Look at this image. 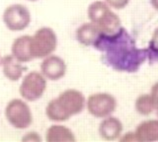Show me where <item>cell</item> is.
<instances>
[{
  "label": "cell",
  "instance_id": "cell-1",
  "mask_svg": "<svg viewBox=\"0 0 158 142\" xmlns=\"http://www.w3.org/2000/svg\"><path fill=\"white\" fill-rule=\"evenodd\" d=\"M93 47L103 53L107 65L120 72L137 71L148 56V51L137 48L135 41L123 27L112 34L101 33Z\"/></svg>",
  "mask_w": 158,
  "mask_h": 142
},
{
  "label": "cell",
  "instance_id": "cell-2",
  "mask_svg": "<svg viewBox=\"0 0 158 142\" xmlns=\"http://www.w3.org/2000/svg\"><path fill=\"white\" fill-rule=\"evenodd\" d=\"M86 105L83 93L76 89H67L51 100L46 107V116L53 122H63L81 114Z\"/></svg>",
  "mask_w": 158,
  "mask_h": 142
},
{
  "label": "cell",
  "instance_id": "cell-3",
  "mask_svg": "<svg viewBox=\"0 0 158 142\" xmlns=\"http://www.w3.org/2000/svg\"><path fill=\"white\" fill-rule=\"evenodd\" d=\"M88 19L102 34H112L121 28V19L105 1H94L87 9Z\"/></svg>",
  "mask_w": 158,
  "mask_h": 142
},
{
  "label": "cell",
  "instance_id": "cell-4",
  "mask_svg": "<svg viewBox=\"0 0 158 142\" xmlns=\"http://www.w3.org/2000/svg\"><path fill=\"white\" fill-rule=\"evenodd\" d=\"M58 40L49 27H42L31 36V52L34 59H43L56 51Z\"/></svg>",
  "mask_w": 158,
  "mask_h": 142
},
{
  "label": "cell",
  "instance_id": "cell-5",
  "mask_svg": "<svg viewBox=\"0 0 158 142\" xmlns=\"http://www.w3.org/2000/svg\"><path fill=\"white\" fill-rule=\"evenodd\" d=\"M5 117L12 127L16 129H27L33 124V112L27 101L12 99L5 108Z\"/></svg>",
  "mask_w": 158,
  "mask_h": 142
},
{
  "label": "cell",
  "instance_id": "cell-6",
  "mask_svg": "<svg viewBox=\"0 0 158 142\" xmlns=\"http://www.w3.org/2000/svg\"><path fill=\"white\" fill-rule=\"evenodd\" d=\"M19 93L22 99L27 102H36L44 96L47 91L48 80L41 72L31 71L22 77Z\"/></svg>",
  "mask_w": 158,
  "mask_h": 142
},
{
  "label": "cell",
  "instance_id": "cell-7",
  "mask_svg": "<svg viewBox=\"0 0 158 142\" xmlns=\"http://www.w3.org/2000/svg\"><path fill=\"white\" fill-rule=\"evenodd\" d=\"M31 12L20 3L11 4L5 8L2 15L4 25L11 32H22L31 24Z\"/></svg>",
  "mask_w": 158,
  "mask_h": 142
},
{
  "label": "cell",
  "instance_id": "cell-8",
  "mask_svg": "<svg viewBox=\"0 0 158 142\" xmlns=\"http://www.w3.org/2000/svg\"><path fill=\"white\" fill-rule=\"evenodd\" d=\"M85 107L88 112L97 119L111 116L117 109V100L109 93H95L88 97Z\"/></svg>",
  "mask_w": 158,
  "mask_h": 142
},
{
  "label": "cell",
  "instance_id": "cell-9",
  "mask_svg": "<svg viewBox=\"0 0 158 142\" xmlns=\"http://www.w3.org/2000/svg\"><path fill=\"white\" fill-rule=\"evenodd\" d=\"M42 74L46 77L47 80L58 81L66 75L67 65L66 62L60 56L51 55L43 58V61L40 65Z\"/></svg>",
  "mask_w": 158,
  "mask_h": 142
},
{
  "label": "cell",
  "instance_id": "cell-10",
  "mask_svg": "<svg viewBox=\"0 0 158 142\" xmlns=\"http://www.w3.org/2000/svg\"><path fill=\"white\" fill-rule=\"evenodd\" d=\"M0 66L2 67L3 75L11 82L19 81L27 69L24 63L16 59L12 55H6L1 57Z\"/></svg>",
  "mask_w": 158,
  "mask_h": 142
},
{
  "label": "cell",
  "instance_id": "cell-11",
  "mask_svg": "<svg viewBox=\"0 0 158 142\" xmlns=\"http://www.w3.org/2000/svg\"><path fill=\"white\" fill-rule=\"evenodd\" d=\"M123 129L122 121L116 116H109L104 117L99 125V134L104 140L113 141L120 138Z\"/></svg>",
  "mask_w": 158,
  "mask_h": 142
},
{
  "label": "cell",
  "instance_id": "cell-12",
  "mask_svg": "<svg viewBox=\"0 0 158 142\" xmlns=\"http://www.w3.org/2000/svg\"><path fill=\"white\" fill-rule=\"evenodd\" d=\"M11 55L23 63L34 60L31 52V36L24 35L15 39L11 46Z\"/></svg>",
  "mask_w": 158,
  "mask_h": 142
},
{
  "label": "cell",
  "instance_id": "cell-13",
  "mask_svg": "<svg viewBox=\"0 0 158 142\" xmlns=\"http://www.w3.org/2000/svg\"><path fill=\"white\" fill-rule=\"evenodd\" d=\"M135 137V140L140 142L158 141V120H150L142 121L136 127Z\"/></svg>",
  "mask_w": 158,
  "mask_h": 142
},
{
  "label": "cell",
  "instance_id": "cell-14",
  "mask_svg": "<svg viewBox=\"0 0 158 142\" xmlns=\"http://www.w3.org/2000/svg\"><path fill=\"white\" fill-rule=\"evenodd\" d=\"M46 140L48 142H74L76 138L69 127L57 122L47 129Z\"/></svg>",
  "mask_w": 158,
  "mask_h": 142
},
{
  "label": "cell",
  "instance_id": "cell-15",
  "mask_svg": "<svg viewBox=\"0 0 158 142\" xmlns=\"http://www.w3.org/2000/svg\"><path fill=\"white\" fill-rule=\"evenodd\" d=\"M100 34V30L93 23H84L76 30V40L82 46L91 47L95 43Z\"/></svg>",
  "mask_w": 158,
  "mask_h": 142
},
{
  "label": "cell",
  "instance_id": "cell-16",
  "mask_svg": "<svg viewBox=\"0 0 158 142\" xmlns=\"http://www.w3.org/2000/svg\"><path fill=\"white\" fill-rule=\"evenodd\" d=\"M135 111L141 116H148L152 114V112L155 110V104L153 102L152 98L148 94L140 95L135 101Z\"/></svg>",
  "mask_w": 158,
  "mask_h": 142
},
{
  "label": "cell",
  "instance_id": "cell-17",
  "mask_svg": "<svg viewBox=\"0 0 158 142\" xmlns=\"http://www.w3.org/2000/svg\"><path fill=\"white\" fill-rule=\"evenodd\" d=\"M105 2L111 8L117 9V10H122V9L127 6V4L130 3V0H105Z\"/></svg>",
  "mask_w": 158,
  "mask_h": 142
},
{
  "label": "cell",
  "instance_id": "cell-18",
  "mask_svg": "<svg viewBox=\"0 0 158 142\" xmlns=\"http://www.w3.org/2000/svg\"><path fill=\"white\" fill-rule=\"evenodd\" d=\"M22 141H26V142H39V141H42V137L40 136V134L38 133V132L31 131V132H28V133H26L22 137Z\"/></svg>",
  "mask_w": 158,
  "mask_h": 142
},
{
  "label": "cell",
  "instance_id": "cell-19",
  "mask_svg": "<svg viewBox=\"0 0 158 142\" xmlns=\"http://www.w3.org/2000/svg\"><path fill=\"white\" fill-rule=\"evenodd\" d=\"M148 51H150V52L148 51V55H149V53H152L154 55H158V30H156L154 36L152 38L149 46V50Z\"/></svg>",
  "mask_w": 158,
  "mask_h": 142
},
{
  "label": "cell",
  "instance_id": "cell-20",
  "mask_svg": "<svg viewBox=\"0 0 158 142\" xmlns=\"http://www.w3.org/2000/svg\"><path fill=\"white\" fill-rule=\"evenodd\" d=\"M150 96H151V98H152L153 102H154L155 108H156V106H158V82L155 83V84L152 86Z\"/></svg>",
  "mask_w": 158,
  "mask_h": 142
},
{
  "label": "cell",
  "instance_id": "cell-21",
  "mask_svg": "<svg viewBox=\"0 0 158 142\" xmlns=\"http://www.w3.org/2000/svg\"><path fill=\"white\" fill-rule=\"evenodd\" d=\"M122 141H133L135 140V133H131V132H130V133H127L125 136L123 137V138H121Z\"/></svg>",
  "mask_w": 158,
  "mask_h": 142
},
{
  "label": "cell",
  "instance_id": "cell-22",
  "mask_svg": "<svg viewBox=\"0 0 158 142\" xmlns=\"http://www.w3.org/2000/svg\"><path fill=\"white\" fill-rule=\"evenodd\" d=\"M150 2H151V5L153 6V8L158 11V0H150Z\"/></svg>",
  "mask_w": 158,
  "mask_h": 142
},
{
  "label": "cell",
  "instance_id": "cell-23",
  "mask_svg": "<svg viewBox=\"0 0 158 142\" xmlns=\"http://www.w3.org/2000/svg\"><path fill=\"white\" fill-rule=\"evenodd\" d=\"M155 110H156V115H157V116H158V106H156Z\"/></svg>",
  "mask_w": 158,
  "mask_h": 142
},
{
  "label": "cell",
  "instance_id": "cell-24",
  "mask_svg": "<svg viewBox=\"0 0 158 142\" xmlns=\"http://www.w3.org/2000/svg\"><path fill=\"white\" fill-rule=\"evenodd\" d=\"M28 1H31V2H35V1H38V0H28Z\"/></svg>",
  "mask_w": 158,
  "mask_h": 142
},
{
  "label": "cell",
  "instance_id": "cell-25",
  "mask_svg": "<svg viewBox=\"0 0 158 142\" xmlns=\"http://www.w3.org/2000/svg\"><path fill=\"white\" fill-rule=\"evenodd\" d=\"M0 62H1V55H0Z\"/></svg>",
  "mask_w": 158,
  "mask_h": 142
}]
</instances>
